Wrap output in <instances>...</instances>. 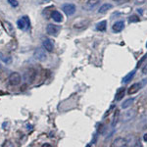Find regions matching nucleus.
I'll use <instances>...</instances> for the list:
<instances>
[{"label":"nucleus","mask_w":147,"mask_h":147,"mask_svg":"<svg viewBox=\"0 0 147 147\" xmlns=\"http://www.w3.org/2000/svg\"><path fill=\"white\" fill-rule=\"evenodd\" d=\"M35 77H36V71H35L34 69L30 68L24 73L23 80L26 84H32V82H34V80H35Z\"/></svg>","instance_id":"nucleus-1"},{"label":"nucleus","mask_w":147,"mask_h":147,"mask_svg":"<svg viewBox=\"0 0 147 147\" xmlns=\"http://www.w3.org/2000/svg\"><path fill=\"white\" fill-rule=\"evenodd\" d=\"M17 26L20 30H27L30 28V18L28 16H24V17L20 18L17 21Z\"/></svg>","instance_id":"nucleus-2"},{"label":"nucleus","mask_w":147,"mask_h":147,"mask_svg":"<svg viewBox=\"0 0 147 147\" xmlns=\"http://www.w3.org/2000/svg\"><path fill=\"white\" fill-rule=\"evenodd\" d=\"M8 80H9V84L11 85L16 86V85L20 84L21 82H22V76L17 72H13L10 74V76H9Z\"/></svg>","instance_id":"nucleus-3"},{"label":"nucleus","mask_w":147,"mask_h":147,"mask_svg":"<svg viewBox=\"0 0 147 147\" xmlns=\"http://www.w3.org/2000/svg\"><path fill=\"white\" fill-rule=\"evenodd\" d=\"M136 114H137V112H136V110H134V109L127 111V112H125L122 115V117H121V121H122L123 123L129 122V121H131L132 119H134V118L136 117Z\"/></svg>","instance_id":"nucleus-4"},{"label":"nucleus","mask_w":147,"mask_h":147,"mask_svg":"<svg viewBox=\"0 0 147 147\" xmlns=\"http://www.w3.org/2000/svg\"><path fill=\"white\" fill-rule=\"evenodd\" d=\"M34 59H36L39 62H43V61H45L47 59V54L43 48H40L39 47V48H36L34 50Z\"/></svg>","instance_id":"nucleus-5"},{"label":"nucleus","mask_w":147,"mask_h":147,"mask_svg":"<svg viewBox=\"0 0 147 147\" xmlns=\"http://www.w3.org/2000/svg\"><path fill=\"white\" fill-rule=\"evenodd\" d=\"M62 10H63V12L67 16H72V15H74V14L76 13V10H77V8H76L75 4L66 3V4H64V5L62 6Z\"/></svg>","instance_id":"nucleus-6"},{"label":"nucleus","mask_w":147,"mask_h":147,"mask_svg":"<svg viewBox=\"0 0 147 147\" xmlns=\"http://www.w3.org/2000/svg\"><path fill=\"white\" fill-rule=\"evenodd\" d=\"M101 0H87L84 5V9L86 11H92L100 4Z\"/></svg>","instance_id":"nucleus-7"},{"label":"nucleus","mask_w":147,"mask_h":147,"mask_svg":"<svg viewBox=\"0 0 147 147\" xmlns=\"http://www.w3.org/2000/svg\"><path fill=\"white\" fill-rule=\"evenodd\" d=\"M59 30H60V27L53 24H48L46 27V32L49 35H57Z\"/></svg>","instance_id":"nucleus-8"},{"label":"nucleus","mask_w":147,"mask_h":147,"mask_svg":"<svg viewBox=\"0 0 147 147\" xmlns=\"http://www.w3.org/2000/svg\"><path fill=\"white\" fill-rule=\"evenodd\" d=\"M127 143H129V141L127 140V138H124V137H117V138L113 141L112 146L113 147H125V146H127Z\"/></svg>","instance_id":"nucleus-9"},{"label":"nucleus","mask_w":147,"mask_h":147,"mask_svg":"<svg viewBox=\"0 0 147 147\" xmlns=\"http://www.w3.org/2000/svg\"><path fill=\"white\" fill-rule=\"evenodd\" d=\"M3 27H4V28H5L6 32L9 35H11V36H14V35H15V28H14L13 25H12L10 22H8V21H4Z\"/></svg>","instance_id":"nucleus-10"},{"label":"nucleus","mask_w":147,"mask_h":147,"mask_svg":"<svg viewBox=\"0 0 147 147\" xmlns=\"http://www.w3.org/2000/svg\"><path fill=\"white\" fill-rule=\"evenodd\" d=\"M124 28H125L124 21H118V22H116L112 26V30L114 32H116V34H118V32H122V30H124Z\"/></svg>","instance_id":"nucleus-11"},{"label":"nucleus","mask_w":147,"mask_h":147,"mask_svg":"<svg viewBox=\"0 0 147 147\" xmlns=\"http://www.w3.org/2000/svg\"><path fill=\"white\" fill-rule=\"evenodd\" d=\"M141 86H142L141 84H139V82H136V84H131V86H129V90H127V93H129V95L136 93V92H138L141 89Z\"/></svg>","instance_id":"nucleus-12"},{"label":"nucleus","mask_w":147,"mask_h":147,"mask_svg":"<svg viewBox=\"0 0 147 147\" xmlns=\"http://www.w3.org/2000/svg\"><path fill=\"white\" fill-rule=\"evenodd\" d=\"M43 47L45 48V50L48 51V52H52V51H53L54 44H53V42H52V40L49 39V38H45V39H44L43 40Z\"/></svg>","instance_id":"nucleus-13"},{"label":"nucleus","mask_w":147,"mask_h":147,"mask_svg":"<svg viewBox=\"0 0 147 147\" xmlns=\"http://www.w3.org/2000/svg\"><path fill=\"white\" fill-rule=\"evenodd\" d=\"M51 18L53 19V21H55L56 23L63 22V15L59 11H53V12H52Z\"/></svg>","instance_id":"nucleus-14"},{"label":"nucleus","mask_w":147,"mask_h":147,"mask_svg":"<svg viewBox=\"0 0 147 147\" xmlns=\"http://www.w3.org/2000/svg\"><path fill=\"white\" fill-rule=\"evenodd\" d=\"M88 24H89V22L87 20H85V21H80V22H77V23L74 24L73 28H76V30H82V28L87 27V26H88Z\"/></svg>","instance_id":"nucleus-15"},{"label":"nucleus","mask_w":147,"mask_h":147,"mask_svg":"<svg viewBox=\"0 0 147 147\" xmlns=\"http://www.w3.org/2000/svg\"><path fill=\"white\" fill-rule=\"evenodd\" d=\"M112 7H113V5H112V4H110V3L103 4V5L100 6V8H99L98 13L99 14H105V13H107V12L110 10V9H112Z\"/></svg>","instance_id":"nucleus-16"},{"label":"nucleus","mask_w":147,"mask_h":147,"mask_svg":"<svg viewBox=\"0 0 147 147\" xmlns=\"http://www.w3.org/2000/svg\"><path fill=\"white\" fill-rule=\"evenodd\" d=\"M134 76H136V71L134 70V71H131V72H129L127 76H125L124 79L122 80V82L123 84H127V82H129L130 80L134 79Z\"/></svg>","instance_id":"nucleus-17"},{"label":"nucleus","mask_w":147,"mask_h":147,"mask_svg":"<svg viewBox=\"0 0 147 147\" xmlns=\"http://www.w3.org/2000/svg\"><path fill=\"white\" fill-rule=\"evenodd\" d=\"M0 59H1V60L3 61L5 64H7V65L12 63V57L8 56V55H5V54L2 53V52H0Z\"/></svg>","instance_id":"nucleus-18"},{"label":"nucleus","mask_w":147,"mask_h":147,"mask_svg":"<svg viewBox=\"0 0 147 147\" xmlns=\"http://www.w3.org/2000/svg\"><path fill=\"white\" fill-rule=\"evenodd\" d=\"M134 98H129V99H127L125 101H124V103L122 104V108L123 109H127V108H129L130 106L134 104Z\"/></svg>","instance_id":"nucleus-19"},{"label":"nucleus","mask_w":147,"mask_h":147,"mask_svg":"<svg viewBox=\"0 0 147 147\" xmlns=\"http://www.w3.org/2000/svg\"><path fill=\"white\" fill-rule=\"evenodd\" d=\"M125 92V88H120L119 90L117 91V93H116V100L120 101L121 99L124 98Z\"/></svg>","instance_id":"nucleus-20"},{"label":"nucleus","mask_w":147,"mask_h":147,"mask_svg":"<svg viewBox=\"0 0 147 147\" xmlns=\"http://www.w3.org/2000/svg\"><path fill=\"white\" fill-rule=\"evenodd\" d=\"M106 26H107V22L106 21H101L100 23H98L96 25V30L99 32H103L106 30Z\"/></svg>","instance_id":"nucleus-21"},{"label":"nucleus","mask_w":147,"mask_h":147,"mask_svg":"<svg viewBox=\"0 0 147 147\" xmlns=\"http://www.w3.org/2000/svg\"><path fill=\"white\" fill-rule=\"evenodd\" d=\"M118 120H119V110H116V113H115V116H114V120H113V123H112V125L114 127L116 124H117Z\"/></svg>","instance_id":"nucleus-22"},{"label":"nucleus","mask_w":147,"mask_h":147,"mask_svg":"<svg viewBox=\"0 0 147 147\" xmlns=\"http://www.w3.org/2000/svg\"><path fill=\"white\" fill-rule=\"evenodd\" d=\"M8 3L10 4L12 7H18L19 6V2L17 0H8Z\"/></svg>","instance_id":"nucleus-23"},{"label":"nucleus","mask_w":147,"mask_h":147,"mask_svg":"<svg viewBox=\"0 0 147 147\" xmlns=\"http://www.w3.org/2000/svg\"><path fill=\"white\" fill-rule=\"evenodd\" d=\"M139 21V18L137 17V16L136 15H134V16H131L129 19V23H134V22H138Z\"/></svg>","instance_id":"nucleus-24"},{"label":"nucleus","mask_w":147,"mask_h":147,"mask_svg":"<svg viewBox=\"0 0 147 147\" xmlns=\"http://www.w3.org/2000/svg\"><path fill=\"white\" fill-rule=\"evenodd\" d=\"M3 147H5V146H8V147H14L15 145H14V143H12V141H10V140H7V141H5V143L2 145Z\"/></svg>","instance_id":"nucleus-25"},{"label":"nucleus","mask_w":147,"mask_h":147,"mask_svg":"<svg viewBox=\"0 0 147 147\" xmlns=\"http://www.w3.org/2000/svg\"><path fill=\"white\" fill-rule=\"evenodd\" d=\"M104 129H106L105 125L100 124V125H99V127H98V132H100V134H103V132H104Z\"/></svg>","instance_id":"nucleus-26"},{"label":"nucleus","mask_w":147,"mask_h":147,"mask_svg":"<svg viewBox=\"0 0 147 147\" xmlns=\"http://www.w3.org/2000/svg\"><path fill=\"white\" fill-rule=\"evenodd\" d=\"M144 2H145V0H136L134 3H136V5H142V4H144Z\"/></svg>","instance_id":"nucleus-27"},{"label":"nucleus","mask_w":147,"mask_h":147,"mask_svg":"<svg viewBox=\"0 0 147 147\" xmlns=\"http://www.w3.org/2000/svg\"><path fill=\"white\" fill-rule=\"evenodd\" d=\"M147 58V54H145V55H144L143 57H142V59H141V60L140 61H139V62H138V64H137V67H139V66H140L141 65V63L142 62H143V61L144 60H145V59Z\"/></svg>","instance_id":"nucleus-28"},{"label":"nucleus","mask_w":147,"mask_h":147,"mask_svg":"<svg viewBox=\"0 0 147 147\" xmlns=\"http://www.w3.org/2000/svg\"><path fill=\"white\" fill-rule=\"evenodd\" d=\"M142 74H143V75H147V64H145L144 67L142 68Z\"/></svg>","instance_id":"nucleus-29"},{"label":"nucleus","mask_w":147,"mask_h":147,"mask_svg":"<svg viewBox=\"0 0 147 147\" xmlns=\"http://www.w3.org/2000/svg\"><path fill=\"white\" fill-rule=\"evenodd\" d=\"M34 1L38 4H41V3H44V2H48L49 0H34Z\"/></svg>","instance_id":"nucleus-30"},{"label":"nucleus","mask_w":147,"mask_h":147,"mask_svg":"<svg viewBox=\"0 0 147 147\" xmlns=\"http://www.w3.org/2000/svg\"><path fill=\"white\" fill-rule=\"evenodd\" d=\"M143 140L145 141V142H147V134H145L143 136Z\"/></svg>","instance_id":"nucleus-31"},{"label":"nucleus","mask_w":147,"mask_h":147,"mask_svg":"<svg viewBox=\"0 0 147 147\" xmlns=\"http://www.w3.org/2000/svg\"><path fill=\"white\" fill-rule=\"evenodd\" d=\"M42 146H43V147H48V146H50V145H49V144H43V145H42Z\"/></svg>","instance_id":"nucleus-32"},{"label":"nucleus","mask_w":147,"mask_h":147,"mask_svg":"<svg viewBox=\"0 0 147 147\" xmlns=\"http://www.w3.org/2000/svg\"><path fill=\"white\" fill-rule=\"evenodd\" d=\"M113 1H116V2H119V1H121V0H113Z\"/></svg>","instance_id":"nucleus-33"},{"label":"nucleus","mask_w":147,"mask_h":147,"mask_svg":"<svg viewBox=\"0 0 147 147\" xmlns=\"http://www.w3.org/2000/svg\"><path fill=\"white\" fill-rule=\"evenodd\" d=\"M0 69H1V65H0Z\"/></svg>","instance_id":"nucleus-34"},{"label":"nucleus","mask_w":147,"mask_h":147,"mask_svg":"<svg viewBox=\"0 0 147 147\" xmlns=\"http://www.w3.org/2000/svg\"><path fill=\"white\" fill-rule=\"evenodd\" d=\"M146 47H147V43H146Z\"/></svg>","instance_id":"nucleus-35"}]
</instances>
